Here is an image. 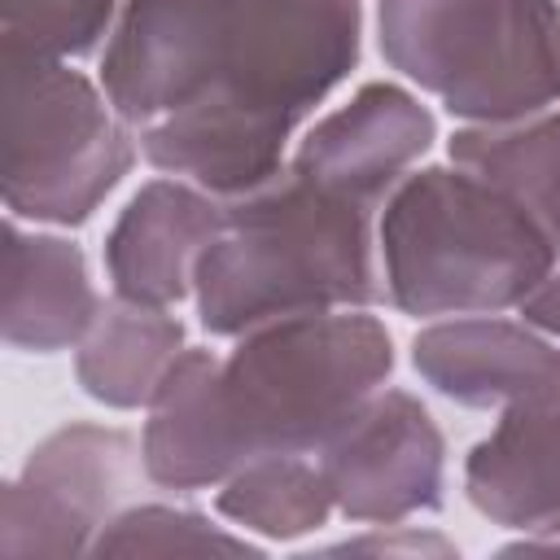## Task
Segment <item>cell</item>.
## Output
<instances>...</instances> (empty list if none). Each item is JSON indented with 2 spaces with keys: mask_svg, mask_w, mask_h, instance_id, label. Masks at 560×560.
I'll use <instances>...</instances> for the list:
<instances>
[{
  "mask_svg": "<svg viewBox=\"0 0 560 560\" xmlns=\"http://www.w3.org/2000/svg\"><path fill=\"white\" fill-rule=\"evenodd\" d=\"M385 293L407 315L521 306L560 262L556 241L508 192L464 166L407 175L381 214Z\"/></svg>",
  "mask_w": 560,
  "mask_h": 560,
  "instance_id": "cell-4",
  "label": "cell"
},
{
  "mask_svg": "<svg viewBox=\"0 0 560 560\" xmlns=\"http://www.w3.org/2000/svg\"><path fill=\"white\" fill-rule=\"evenodd\" d=\"M451 162L508 192L560 249V114L472 122L451 136Z\"/></svg>",
  "mask_w": 560,
  "mask_h": 560,
  "instance_id": "cell-16",
  "label": "cell"
},
{
  "mask_svg": "<svg viewBox=\"0 0 560 560\" xmlns=\"http://www.w3.org/2000/svg\"><path fill=\"white\" fill-rule=\"evenodd\" d=\"M223 228V201L201 184L149 179L105 236V271L114 298L140 306H175L192 289L201 249Z\"/></svg>",
  "mask_w": 560,
  "mask_h": 560,
  "instance_id": "cell-11",
  "label": "cell"
},
{
  "mask_svg": "<svg viewBox=\"0 0 560 560\" xmlns=\"http://www.w3.org/2000/svg\"><path fill=\"white\" fill-rule=\"evenodd\" d=\"M337 512L363 525H398L442 508L446 442L429 407L407 389H376L319 451Z\"/></svg>",
  "mask_w": 560,
  "mask_h": 560,
  "instance_id": "cell-9",
  "label": "cell"
},
{
  "mask_svg": "<svg viewBox=\"0 0 560 560\" xmlns=\"http://www.w3.org/2000/svg\"><path fill=\"white\" fill-rule=\"evenodd\" d=\"M254 0H127L101 57L109 105L149 127L188 105L214 74Z\"/></svg>",
  "mask_w": 560,
  "mask_h": 560,
  "instance_id": "cell-8",
  "label": "cell"
},
{
  "mask_svg": "<svg viewBox=\"0 0 560 560\" xmlns=\"http://www.w3.org/2000/svg\"><path fill=\"white\" fill-rule=\"evenodd\" d=\"M118 0H0V44L39 57H88L109 35Z\"/></svg>",
  "mask_w": 560,
  "mask_h": 560,
  "instance_id": "cell-19",
  "label": "cell"
},
{
  "mask_svg": "<svg viewBox=\"0 0 560 560\" xmlns=\"http://www.w3.org/2000/svg\"><path fill=\"white\" fill-rule=\"evenodd\" d=\"M101 311L79 245L44 232H4V341L13 350L52 354L79 346Z\"/></svg>",
  "mask_w": 560,
  "mask_h": 560,
  "instance_id": "cell-14",
  "label": "cell"
},
{
  "mask_svg": "<svg viewBox=\"0 0 560 560\" xmlns=\"http://www.w3.org/2000/svg\"><path fill=\"white\" fill-rule=\"evenodd\" d=\"M381 52L464 122H516L560 101L556 0H381Z\"/></svg>",
  "mask_w": 560,
  "mask_h": 560,
  "instance_id": "cell-5",
  "label": "cell"
},
{
  "mask_svg": "<svg viewBox=\"0 0 560 560\" xmlns=\"http://www.w3.org/2000/svg\"><path fill=\"white\" fill-rule=\"evenodd\" d=\"M433 114L398 83H363L341 109L319 118L293 153V175L372 206L402 184L407 166L433 144Z\"/></svg>",
  "mask_w": 560,
  "mask_h": 560,
  "instance_id": "cell-10",
  "label": "cell"
},
{
  "mask_svg": "<svg viewBox=\"0 0 560 560\" xmlns=\"http://www.w3.org/2000/svg\"><path fill=\"white\" fill-rule=\"evenodd\" d=\"M184 350V324L171 319L162 306L140 302H101L92 328L79 341L74 376L88 398L131 411L149 407L166 368Z\"/></svg>",
  "mask_w": 560,
  "mask_h": 560,
  "instance_id": "cell-15",
  "label": "cell"
},
{
  "mask_svg": "<svg viewBox=\"0 0 560 560\" xmlns=\"http://www.w3.org/2000/svg\"><path fill=\"white\" fill-rule=\"evenodd\" d=\"M192 293L201 328L214 337L306 311L372 306L381 298L372 206L324 192L293 171L223 197V228L197 258Z\"/></svg>",
  "mask_w": 560,
  "mask_h": 560,
  "instance_id": "cell-3",
  "label": "cell"
},
{
  "mask_svg": "<svg viewBox=\"0 0 560 560\" xmlns=\"http://www.w3.org/2000/svg\"><path fill=\"white\" fill-rule=\"evenodd\" d=\"M136 442L105 424H66L48 433L4 486L0 556H92L96 534L131 486Z\"/></svg>",
  "mask_w": 560,
  "mask_h": 560,
  "instance_id": "cell-7",
  "label": "cell"
},
{
  "mask_svg": "<svg viewBox=\"0 0 560 560\" xmlns=\"http://www.w3.org/2000/svg\"><path fill=\"white\" fill-rule=\"evenodd\" d=\"M337 499L319 459L306 455H262L236 468L219 490V512L262 538H302L332 516Z\"/></svg>",
  "mask_w": 560,
  "mask_h": 560,
  "instance_id": "cell-17",
  "label": "cell"
},
{
  "mask_svg": "<svg viewBox=\"0 0 560 560\" xmlns=\"http://www.w3.org/2000/svg\"><path fill=\"white\" fill-rule=\"evenodd\" d=\"M354 57L359 0H254L210 83L140 127V153L214 197H241L280 175L289 136Z\"/></svg>",
  "mask_w": 560,
  "mask_h": 560,
  "instance_id": "cell-2",
  "label": "cell"
},
{
  "mask_svg": "<svg viewBox=\"0 0 560 560\" xmlns=\"http://www.w3.org/2000/svg\"><path fill=\"white\" fill-rule=\"evenodd\" d=\"M92 556H258V547L223 525H210L201 512L140 503L109 516L92 542Z\"/></svg>",
  "mask_w": 560,
  "mask_h": 560,
  "instance_id": "cell-18",
  "label": "cell"
},
{
  "mask_svg": "<svg viewBox=\"0 0 560 560\" xmlns=\"http://www.w3.org/2000/svg\"><path fill=\"white\" fill-rule=\"evenodd\" d=\"M0 188L13 219L74 228L136 162L131 122L61 57L0 44Z\"/></svg>",
  "mask_w": 560,
  "mask_h": 560,
  "instance_id": "cell-6",
  "label": "cell"
},
{
  "mask_svg": "<svg viewBox=\"0 0 560 560\" xmlns=\"http://www.w3.org/2000/svg\"><path fill=\"white\" fill-rule=\"evenodd\" d=\"M411 363L459 407H512L560 385V346L534 324L494 315L442 319L411 341Z\"/></svg>",
  "mask_w": 560,
  "mask_h": 560,
  "instance_id": "cell-12",
  "label": "cell"
},
{
  "mask_svg": "<svg viewBox=\"0 0 560 560\" xmlns=\"http://www.w3.org/2000/svg\"><path fill=\"white\" fill-rule=\"evenodd\" d=\"M464 490L494 525L560 538V385L503 407L464 459Z\"/></svg>",
  "mask_w": 560,
  "mask_h": 560,
  "instance_id": "cell-13",
  "label": "cell"
},
{
  "mask_svg": "<svg viewBox=\"0 0 560 560\" xmlns=\"http://www.w3.org/2000/svg\"><path fill=\"white\" fill-rule=\"evenodd\" d=\"M328 556H346V551H372V556H451L455 547L442 534H420V529H402L398 534H363V538H346L324 547Z\"/></svg>",
  "mask_w": 560,
  "mask_h": 560,
  "instance_id": "cell-20",
  "label": "cell"
},
{
  "mask_svg": "<svg viewBox=\"0 0 560 560\" xmlns=\"http://www.w3.org/2000/svg\"><path fill=\"white\" fill-rule=\"evenodd\" d=\"M389 368L394 341L363 306L258 324L228 359L179 350L149 402L144 477L166 490H206L262 455L324 451Z\"/></svg>",
  "mask_w": 560,
  "mask_h": 560,
  "instance_id": "cell-1",
  "label": "cell"
},
{
  "mask_svg": "<svg viewBox=\"0 0 560 560\" xmlns=\"http://www.w3.org/2000/svg\"><path fill=\"white\" fill-rule=\"evenodd\" d=\"M521 315H525V324H534L538 332H547V337H556L560 341V262L547 271V280L521 302Z\"/></svg>",
  "mask_w": 560,
  "mask_h": 560,
  "instance_id": "cell-21",
  "label": "cell"
}]
</instances>
